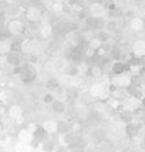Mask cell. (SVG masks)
Returning <instances> with one entry per match:
<instances>
[{
    "mask_svg": "<svg viewBox=\"0 0 145 152\" xmlns=\"http://www.w3.org/2000/svg\"><path fill=\"white\" fill-rule=\"evenodd\" d=\"M21 73H23V81H24L26 84H29V83H33L34 80H36V77H37L36 70H34L33 67H30V66L23 67Z\"/></svg>",
    "mask_w": 145,
    "mask_h": 152,
    "instance_id": "obj_1",
    "label": "cell"
},
{
    "mask_svg": "<svg viewBox=\"0 0 145 152\" xmlns=\"http://www.w3.org/2000/svg\"><path fill=\"white\" fill-rule=\"evenodd\" d=\"M7 63L9 64H12V66H20V63H21V56H20V51H9L7 53Z\"/></svg>",
    "mask_w": 145,
    "mask_h": 152,
    "instance_id": "obj_2",
    "label": "cell"
},
{
    "mask_svg": "<svg viewBox=\"0 0 145 152\" xmlns=\"http://www.w3.org/2000/svg\"><path fill=\"white\" fill-rule=\"evenodd\" d=\"M7 30H9L10 36H12V34L17 36V34H20V33H23V31H24V27H23L21 23H19V21L16 20V21H10V24H9V27H7Z\"/></svg>",
    "mask_w": 145,
    "mask_h": 152,
    "instance_id": "obj_3",
    "label": "cell"
},
{
    "mask_svg": "<svg viewBox=\"0 0 145 152\" xmlns=\"http://www.w3.org/2000/svg\"><path fill=\"white\" fill-rule=\"evenodd\" d=\"M111 70L114 74H122V73H125L127 70H130V66H128L127 63H122L121 60H118V61H115V63L112 64Z\"/></svg>",
    "mask_w": 145,
    "mask_h": 152,
    "instance_id": "obj_4",
    "label": "cell"
},
{
    "mask_svg": "<svg viewBox=\"0 0 145 152\" xmlns=\"http://www.w3.org/2000/svg\"><path fill=\"white\" fill-rule=\"evenodd\" d=\"M108 51H110V58L114 60V61H118V60L122 58V50H121L119 47L114 46V47H111Z\"/></svg>",
    "mask_w": 145,
    "mask_h": 152,
    "instance_id": "obj_5",
    "label": "cell"
},
{
    "mask_svg": "<svg viewBox=\"0 0 145 152\" xmlns=\"http://www.w3.org/2000/svg\"><path fill=\"white\" fill-rule=\"evenodd\" d=\"M46 129L44 128H41V126H37L36 128V131H34V139L37 141V142H43L44 139H46Z\"/></svg>",
    "mask_w": 145,
    "mask_h": 152,
    "instance_id": "obj_6",
    "label": "cell"
},
{
    "mask_svg": "<svg viewBox=\"0 0 145 152\" xmlns=\"http://www.w3.org/2000/svg\"><path fill=\"white\" fill-rule=\"evenodd\" d=\"M138 132H139V129H138V126L137 125H134V124H128V125H127V135H128L130 138L137 137Z\"/></svg>",
    "mask_w": 145,
    "mask_h": 152,
    "instance_id": "obj_7",
    "label": "cell"
},
{
    "mask_svg": "<svg viewBox=\"0 0 145 152\" xmlns=\"http://www.w3.org/2000/svg\"><path fill=\"white\" fill-rule=\"evenodd\" d=\"M53 111L57 114H61L66 111V104L63 101H53Z\"/></svg>",
    "mask_w": 145,
    "mask_h": 152,
    "instance_id": "obj_8",
    "label": "cell"
},
{
    "mask_svg": "<svg viewBox=\"0 0 145 152\" xmlns=\"http://www.w3.org/2000/svg\"><path fill=\"white\" fill-rule=\"evenodd\" d=\"M47 90H50V91H57V90H60V83L56 78H50L47 81Z\"/></svg>",
    "mask_w": 145,
    "mask_h": 152,
    "instance_id": "obj_9",
    "label": "cell"
},
{
    "mask_svg": "<svg viewBox=\"0 0 145 152\" xmlns=\"http://www.w3.org/2000/svg\"><path fill=\"white\" fill-rule=\"evenodd\" d=\"M130 83H131L132 86H135V87H138L141 83H142V75L141 74H134L131 77V80H130Z\"/></svg>",
    "mask_w": 145,
    "mask_h": 152,
    "instance_id": "obj_10",
    "label": "cell"
},
{
    "mask_svg": "<svg viewBox=\"0 0 145 152\" xmlns=\"http://www.w3.org/2000/svg\"><path fill=\"white\" fill-rule=\"evenodd\" d=\"M108 39H110V33H108V31H105V30H101V31L98 33V36H97V40H98L100 43L108 41Z\"/></svg>",
    "mask_w": 145,
    "mask_h": 152,
    "instance_id": "obj_11",
    "label": "cell"
},
{
    "mask_svg": "<svg viewBox=\"0 0 145 152\" xmlns=\"http://www.w3.org/2000/svg\"><path fill=\"white\" fill-rule=\"evenodd\" d=\"M43 148H44L46 152H53L54 151V142L53 141H47V139H44V141H43Z\"/></svg>",
    "mask_w": 145,
    "mask_h": 152,
    "instance_id": "obj_12",
    "label": "cell"
},
{
    "mask_svg": "<svg viewBox=\"0 0 145 152\" xmlns=\"http://www.w3.org/2000/svg\"><path fill=\"white\" fill-rule=\"evenodd\" d=\"M68 128H70V126H68V124H66V122H60L59 124V131L61 134L67 132V131H68Z\"/></svg>",
    "mask_w": 145,
    "mask_h": 152,
    "instance_id": "obj_13",
    "label": "cell"
},
{
    "mask_svg": "<svg viewBox=\"0 0 145 152\" xmlns=\"http://www.w3.org/2000/svg\"><path fill=\"white\" fill-rule=\"evenodd\" d=\"M121 117H122V119H124L125 122H131V119H132V114H131V113H124L122 115H121Z\"/></svg>",
    "mask_w": 145,
    "mask_h": 152,
    "instance_id": "obj_14",
    "label": "cell"
},
{
    "mask_svg": "<svg viewBox=\"0 0 145 152\" xmlns=\"http://www.w3.org/2000/svg\"><path fill=\"white\" fill-rule=\"evenodd\" d=\"M77 73H78L77 67H71V68L68 70V74H70V75H77Z\"/></svg>",
    "mask_w": 145,
    "mask_h": 152,
    "instance_id": "obj_15",
    "label": "cell"
},
{
    "mask_svg": "<svg viewBox=\"0 0 145 152\" xmlns=\"http://www.w3.org/2000/svg\"><path fill=\"white\" fill-rule=\"evenodd\" d=\"M44 102H53V95H51V94H46Z\"/></svg>",
    "mask_w": 145,
    "mask_h": 152,
    "instance_id": "obj_16",
    "label": "cell"
},
{
    "mask_svg": "<svg viewBox=\"0 0 145 152\" xmlns=\"http://www.w3.org/2000/svg\"><path fill=\"white\" fill-rule=\"evenodd\" d=\"M142 148H144V149H145V138L142 139Z\"/></svg>",
    "mask_w": 145,
    "mask_h": 152,
    "instance_id": "obj_17",
    "label": "cell"
},
{
    "mask_svg": "<svg viewBox=\"0 0 145 152\" xmlns=\"http://www.w3.org/2000/svg\"><path fill=\"white\" fill-rule=\"evenodd\" d=\"M142 81H144V84H145V75H144V77H142Z\"/></svg>",
    "mask_w": 145,
    "mask_h": 152,
    "instance_id": "obj_18",
    "label": "cell"
}]
</instances>
